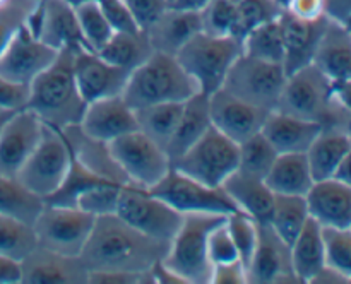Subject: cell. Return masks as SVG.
<instances>
[{"mask_svg":"<svg viewBox=\"0 0 351 284\" xmlns=\"http://www.w3.org/2000/svg\"><path fill=\"white\" fill-rule=\"evenodd\" d=\"M211 0H171L170 5L177 7V9L184 10H195V12H201Z\"/></svg>","mask_w":351,"mask_h":284,"instance_id":"11a10c76","label":"cell"},{"mask_svg":"<svg viewBox=\"0 0 351 284\" xmlns=\"http://www.w3.org/2000/svg\"><path fill=\"white\" fill-rule=\"evenodd\" d=\"M335 98L341 105V108L351 115V79L335 84Z\"/></svg>","mask_w":351,"mask_h":284,"instance_id":"db71d44e","label":"cell"},{"mask_svg":"<svg viewBox=\"0 0 351 284\" xmlns=\"http://www.w3.org/2000/svg\"><path fill=\"white\" fill-rule=\"evenodd\" d=\"M45 207V198L21 183L19 178L0 175V214L34 224Z\"/></svg>","mask_w":351,"mask_h":284,"instance_id":"e575fe53","label":"cell"},{"mask_svg":"<svg viewBox=\"0 0 351 284\" xmlns=\"http://www.w3.org/2000/svg\"><path fill=\"white\" fill-rule=\"evenodd\" d=\"M170 243L127 224L117 214L98 216L81 252L89 272H149L165 259Z\"/></svg>","mask_w":351,"mask_h":284,"instance_id":"6da1fadb","label":"cell"},{"mask_svg":"<svg viewBox=\"0 0 351 284\" xmlns=\"http://www.w3.org/2000/svg\"><path fill=\"white\" fill-rule=\"evenodd\" d=\"M182 108H184V103H158V105L136 109L137 130L167 151L177 130Z\"/></svg>","mask_w":351,"mask_h":284,"instance_id":"d6a6232c","label":"cell"},{"mask_svg":"<svg viewBox=\"0 0 351 284\" xmlns=\"http://www.w3.org/2000/svg\"><path fill=\"white\" fill-rule=\"evenodd\" d=\"M120 188H122V185L113 183V181L96 185V187L89 188L88 192H84L77 198L75 207L82 209V211L89 212V214L96 216V218L105 214H115Z\"/></svg>","mask_w":351,"mask_h":284,"instance_id":"f6af8a7d","label":"cell"},{"mask_svg":"<svg viewBox=\"0 0 351 284\" xmlns=\"http://www.w3.org/2000/svg\"><path fill=\"white\" fill-rule=\"evenodd\" d=\"M249 284L300 283L291 269L290 245L274 233L267 222H259L257 248L247 269Z\"/></svg>","mask_w":351,"mask_h":284,"instance_id":"ffe728a7","label":"cell"},{"mask_svg":"<svg viewBox=\"0 0 351 284\" xmlns=\"http://www.w3.org/2000/svg\"><path fill=\"white\" fill-rule=\"evenodd\" d=\"M274 2H276L278 5L281 7V9L287 10V7H288V3H290V0H274Z\"/></svg>","mask_w":351,"mask_h":284,"instance_id":"91938a15","label":"cell"},{"mask_svg":"<svg viewBox=\"0 0 351 284\" xmlns=\"http://www.w3.org/2000/svg\"><path fill=\"white\" fill-rule=\"evenodd\" d=\"M211 284H249L247 269L240 260L213 266Z\"/></svg>","mask_w":351,"mask_h":284,"instance_id":"f907efd6","label":"cell"},{"mask_svg":"<svg viewBox=\"0 0 351 284\" xmlns=\"http://www.w3.org/2000/svg\"><path fill=\"white\" fill-rule=\"evenodd\" d=\"M89 270L79 255H64L38 245L21 260V284H88Z\"/></svg>","mask_w":351,"mask_h":284,"instance_id":"d6986e66","label":"cell"},{"mask_svg":"<svg viewBox=\"0 0 351 284\" xmlns=\"http://www.w3.org/2000/svg\"><path fill=\"white\" fill-rule=\"evenodd\" d=\"M79 127L86 135L108 144L137 130L136 109L122 94L96 99L88 103Z\"/></svg>","mask_w":351,"mask_h":284,"instance_id":"44dd1931","label":"cell"},{"mask_svg":"<svg viewBox=\"0 0 351 284\" xmlns=\"http://www.w3.org/2000/svg\"><path fill=\"white\" fill-rule=\"evenodd\" d=\"M223 190L230 195L237 207L257 222L269 221L273 211L274 194L264 178L252 177L237 170L228 180L223 183Z\"/></svg>","mask_w":351,"mask_h":284,"instance_id":"83f0119b","label":"cell"},{"mask_svg":"<svg viewBox=\"0 0 351 284\" xmlns=\"http://www.w3.org/2000/svg\"><path fill=\"white\" fill-rule=\"evenodd\" d=\"M170 3H171V0H170Z\"/></svg>","mask_w":351,"mask_h":284,"instance_id":"6125c7cd","label":"cell"},{"mask_svg":"<svg viewBox=\"0 0 351 284\" xmlns=\"http://www.w3.org/2000/svg\"><path fill=\"white\" fill-rule=\"evenodd\" d=\"M201 19L204 33L213 36L239 38V14L237 3L232 0H211L201 10Z\"/></svg>","mask_w":351,"mask_h":284,"instance_id":"60d3db41","label":"cell"},{"mask_svg":"<svg viewBox=\"0 0 351 284\" xmlns=\"http://www.w3.org/2000/svg\"><path fill=\"white\" fill-rule=\"evenodd\" d=\"M291 269L300 283L312 284L326 267V252H324V236H322V226L315 219L308 218L302 231L290 245Z\"/></svg>","mask_w":351,"mask_h":284,"instance_id":"f1b7e54d","label":"cell"},{"mask_svg":"<svg viewBox=\"0 0 351 284\" xmlns=\"http://www.w3.org/2000/svg\"><path fill=\"white\" fill-rule=\"evenodd\" d=\"M335 178H338L339 181H343V183L350 185L351 187V149H350V153L345 156V159L341 161V164H339Z\"/></svg>","mask_w":351,"mask_h":284,"instance_id":"9f6ffc18","label":"cell"},{"mask_svg":"<svg viewBox=\"0 0 351 284\" xmlns=\"http://www.w3.org/2000/svg\"><path fill=\"white\" fill-rule=\"evenodd\" d=\"M264 181L273 194L307 195L314 185L311 166L305 153L278 154Z\"/></svg>","mask_w":351,"mask_h":284,"instance_id":"4dcf8cb0","label":"cell"},{"mask_svg":"<svg viewBox=\"0 0 351 284\" xmlns=\"http://www.w3.org/2000/svg\"><path fill=\"white\" fill-rule=\"evenodd\" d=\"M106 21L110 23L115 33L122 31H139L136 19L130 14L129 7L123 3V0H98Z\"/></svg>","mask_w":351,"mask_h":284,"instance_id":"c3c4849f","label":"cell"},{"mask_svg":"<svg viewBox=\"0 0 351 284\" xmlns=\"http://www.w3.org/2000/svg\"><path fill=\"white\" fill-rule=\"evenodd\" d=\"M351 149V140L338 127H322L321 133L307 149V161L314 180L332 178Z\"/></svg>","mask_w":351,"mask_h":284,"instance_id":"f546056e","label":"cell"},{"mask_svg":"<svg viewBox=\"0 0 351 284\" xmlns=\"http://www.w3.org/2000/svg\"><path fill=\"white\" fill-rule=\"evenodd\" d=\"M33 36L57 51L88 48L79 27L75 7L65 0H38L26 21Z\"/></svg>","mask_w":351,"mask_h":284,"instance_id":"5bb4252c","label":"cell"},{"mask_svg":"<svg viewBox=\"0 0 351 284\" xmlns=\"http://www.w3.org/2000/svg\"><path fill=\"white\" fill-rule=\"evenodd\" d=\"M71 161L72 149L64 130L45 125L36 149L21 168L17 178L34 194L47 198L48 195L57 192L65 180Z\"/></svg>","mask_w":351,"mask_h":284,"instance_id":"30bf717a","label":"cell"},{"mask_svg":"<svg viewBox=\"0 0 351 284\" xmlns=\"http://www.w3.org/2000/svg\"><path fill=\"white\" fill-rule=\"evenodd\" d=\"M226 226L237 246L240 262L245 269H249L257 248V240H259V222L247 216L245 212L239 211L226 218Z\"/></svg>","mask_w":351,"mask_h":284,"instance_id":"b9f144b4","label":"cell"},{"mask_svg":"<svg viewBox=\"0 0 351 284\" xmlns=\"http://www.w3.org/2000/svg\"><path fill=\"white\" fill-rule=\"evenodd\" d=\"M149 190L182 214L230 216L240 211L223 187H208L175 168Z\"/></svg>","mask_w":351,"mask_h":284,"instance_id":"7c38bea8","label":"cell"},{"mask_svg":"<svg viewBox=\"0 0 351 284\" xmlns=\"http://www.w3.org/2000/svg\"><path fill=\"white\" fill-rule=\"evenodd\" d=\"M339 129L343 130V132L348 135V139L351 140V115L350 113H345V118H343L341 125H339Z\"/></svg>","mask_w":351,"mask_h":284,"instance_id":"6f0895ef","label":"cell"},{"mask_svg":"<svg viewBox=\"0 0 351 284\" xmlns=\"http://www.w3.org/2000/svg\"><path fill=\"white\" fill-rule=\"evenodd\" d=\"M38 246L33 224L0 214V255L14 260H23Z\"/></svg>","mask_w":351,"mask_h":284,"instance_id":"8d00e7d4","label":"cell"},{"mask_svg":"<svg viewBox=\"0 0 351 284\" xmlns=\"http://www.w3.org/2000/svg\"><path fill=\"white\" fill-rule=\"evenodd\" d=\"M328 19V14L315 21H307L293 16L288 10L281 12L280 21L285 41L283 65L287 74L304 67V65L312 64L315 48H317Z\"/></svg>","mask_w":351,"mask_h":284,"instance_id":"603a6c76","label":"cell"},{"mask_svg":"<svg viewBox=\"0 0 351 284\" xmlns=\"http://www.w3.org/2000/svg\"><path fill=\"white\" fill-rule=\"evenodd\" d=\"M29 84H21L0 75V108L19 112L27 106Z\"/></svg>","mask_w":351,"mask_h":284,"instance_id":"681fc988","label":"cell"},{"mask_svg":"<svg viewBox=\"0 0 351 284\" xmlns=\"http://www.w3.org/2000/svg\"><path fill=\"white\" fill-rule=\"evenodd\" d=\"M45 123L36 113L24 108L14 113L0 132V175L17 178L21 168L26 164L36 149Z\"/></svg>","mask_w":351,"mask_h":284,"instance_id":"2e32d148","label":"cell"},{"mask_svg":"<svg viewBox=\"0 0 351 284\" xmlns=\"http://www.w3.org/2000/svg\"><path fill=\"white\" fill-rule=\"evenodd\" d=\"M213 127L211 115H209V94L195 92L192 98L184 101L180 120L177 130L171 137L167 147V154L171 164L182 156L187 149H191L206 132Z\"/></svg>","mask_w":351,"mask_h":284,"instance_id":"4316f807","label":"cell"},{"mask_svg":"<svg viewBox=\"0 0 351 284\" xmlns=\"http://www.w3.org/2000/svg\"><path fill=\"white\" fill-rule=\"evenodd\" d=\"M287 10L300 19L315 21L326 16V0H290Z\"/></svg>","mask_w":351,"mask_h":284,"instance_id":"816d5d0a","label":"cell"},{"mask_svg":"<svg viewBox=\"0 0 351 284\" xmlns=\"http://www.w3.org/2000/svg\"><path fill=\"white\" fill-rule=\"evenodd\" d=\"M329 17V16H328ZM312 64L317 65L335 84L351 79V29L329 17L315 48Z\"/></svg>","mask_w":351,"mask_h":284,"instance_id":"cb8c5ba5","label":"cell"},{"mask_svg":"<svg viewBox=\"0 0 351 284\" xmlns=\"http://www.w3.org/2000/svg\"><path fill=\"white\" fill-rule=\"evenodd\" d=\"M74 74L86 103L119 96L123 92L130 72L110 64L89 48H77L74 53Z\"/></svg>","mask_w":351,"mask_h":284,"instance_id":"ac0fdd59","label":"cell"},{"mask_svg":"<svg viewBox=\"0 0 351 284\" xmlns=\"http://www.w3.org/2000/svg\"><path fill=\"white\" fill-rule=\"evenodd\" d=\"M287 77L283 64L257 60L242 53L230 68L223 89L257 108L273 112L280 101Z\"/></svg>","mask_w":351,"mask_h":284,"instance_id":"9c48e42d","label":"cell"},{"mask_svg":"<svg viewBox=\"0 0 351 284\" xmlns=\"http://www.w3.org/2000/svg\"><path fill=\"white\" fill-rule=\"evenodd\" d=\"M77 48H65L57 58L29 84L27 109L53 129L64 130L79 125L88 103L81 96L74 74V53Z\"/></svg>","mask_w":351,"mask_h":284,"instance_id":"7a4b0ae2","label":"cell"},{"mask_svg":"<svg viewBox=\"0 0 351 284\" xmlns=\"http://www.w3.org/2000/svg\"><path fill=\"white\" fill-rule=\"evenodd\" d=\"M115 214L137 231L170 243L184 221V214L153 194L149 188L125 183L120 188Z\"/></svg>","mask_w":351,"mask_h":284,"instance_id":"ba28073f","label":"cell"},{"mask_svg":"<svg viewBox=\"0 0 351 284\" xmlns=\"http://www.w3.org/2000/svg\"><path fill=\"white\" fill-rule=\"evenodd\" d=\"M36 3L38 0H0V51L21 27L26 26Z\"/></svg>","mask_w":351,"mask_h":284,"instance_id":"ee69618b","label":"cell"},{"mask_svg":"<svg viewBox=\"0 0 351 284\" xmlns=\"http://www.w3.org/2000/svg\"><path fill=\"white\" fill-rule=\"evenodd\" d=\"M321 130V123L298 118V116L288 115L280 109H273L267 113L261 132L269 140L278 154H288L307 153Z\"/></svg>","mask_w":351,"mask_h":284,"instance_id":"d4e9b609","label":"cell"},{"mask_svg":"<svg viewBox=\"0 0 351 284\" xmlns=\"http://www.w3.org/2000/svg\"><path fill=\"white\" fill-rule=\"evenodd\" d=\"M139 29L146 31L170 7V0H123Z\"/></svg>","mask_w":351,"mask_h":284,"instance_id":"7dc6e473","label":"cell"},{"mask_svg":"<svg viewBox=\"0 0 351 284\" xmlns=\"http://www.w3.org/2000/svg\"><path fill=\"white\" fill-rule=\"evenodd\" d=\"M57 53L55 48L38 40L23 26L0 51V75L21 84H31L57 58Z\"/></svg>","mask_w":351,"mask_h":284,"instance_id":"9a60e30c","label":"cell"},{"mask_svg":"<svg viewBox=\"0 0 351 284\" xmlns=\"http://www.w3.org/2000/svg\"><path fill=\"white\" fill-rule=\"evenodd\" d=\"M242 55V41L233 36H213L199 31L175 57L197 82L204 94L218 91L225 84L230 68Z\"/></svg>","mask_w":351,"mask_h":284,"instance_id":"8992f818","label":"cell"},{"mask_svg":"<svg viewBox=\"0 0 351 284\" xmlns=\"http://www.w3.org/2000/svg\"><path fill=\"white\" fill-rule=\"evenodd\" d=\"M267 113L269 112L237 98L223 88L209 94V115L213 127L237 144L261 132Z\"/></svg>","mask_w":351,"mask_h":284,"instance_id":"e0dca14e","label":"cell"},{"mask_svg":"<svg viewBox=\"0 0 351 284\" xmlns=\"http://www.w3.org/2000/svg\"><path fill=\"white\" fill-rule=\"evenodd\" d=\"M281 16V14H280ZM280 16L261 26L242 38V53L257 60L283 64L285 62V41L283 29H281Z\"/></svg>","mask_w":351,"mask_h":284,"instance_id":"d590c367","label":"cell"},{"mask_svg":"<svg viewBox=\"0 0 351 284\" xmlns=\"http://www.w3.org/2000/svg\"><path fill=\"white\" fill-rule=\"evenodd\" d=\"M108 147L127 180L143 188L154 187L171 168L167 151L139 130L112 140Z\"/></svg>","mask_w":351,"mask_h":284,"instance_id":"4fadbf2b","label":"cell"},{"mask_svg":"<svg viewBox=\"0 0 351 284\" xmlns=\"http://www.w3.org/2000/svg\"><path fill=\"white\" fill-rule=\"evenodd\" d=\"M308 218H311V214H308L305 195L274 194L273 211H271L267 224L288 245L293 243V240L302 231Z\"/></svg>","mask_w":351,"mask_h":284,"instance_id":"836d02e7","label":"cell"},{"mask_svg":"<svg viewBox=\"0 0 351 284\" xmlns=\"http://www.w3.org/2000/svg\"><path fill=\"white\" fill-rule=\"evenodd\" d=\"M199 92V86L173 55L153 51L149 58L130 72L123 99L134 109L158 103H184Z\"/></svg>","mask_w":351,"mask_h":284,"instance_id":"3957f363","label":"cell"},{"mask_svg":"<svg viewBox=\"0 0 351 284\" xmlns=\"http://www.w3.org/2000/svg\"><path fill=\"white\" fill-rule=\"evenodd\" d=\"M14 113H16V112H12V109L0 108V132H2L3 125H5V123L9 122V118L14 115Z\"/></svg>","mask_w":351,"mask_h":284,"instance_id":"680465c9","label":"cell"},{"mask_svg":"<svg viewBox=\"0 0 351 284\" xmlns=\"http://www.w3.org/2000/svg\"><path fill=\"white\" fill-rule=\"evenodd\" d=\"M96 216L74 205L47 204L33 228L38 245L64 255H81L95 226Z\"/></svg>","mask_w":351,"mask_h":284,"instance_id":"8fae6325","label":"cell"},{"mask_svg":"<svg viewBox=\"0 0 351 284\" xmlns=\"http://www.w3.org/2000/svg\"><path fill=\"white\" fill-rule=\"evenodd\" d=\"M171 168L208 187H223L239 170V144L211 127Z\"/></svg>","mask_w":351,"mask_h":284,"instance_id":"52a82bcc","label":"cell"},{"mask_svg":"<svg viewBox=\"0 0 351 284\" xmlns=\"http://www.w3.org/2000/svg\"><path fill=\"white\" fill-rule=\"evenodd\" d=\"M276 109L338 129L346 113L335 98V82L314 64L288 74Z\"/></svg>","mask_w":351,"mask_h":284,"instance_id":"277c9868","label":"cell"},{"mask_svg":"<svg viewBox=\"0 0 351 284\" xmlns=\"http://www.w3.org/2000/svg\"><path fill=\"white\" fill-rule=\"evenodd\" d=\"M278 157L276 149L263 132H257L239 144V171L252 177L266 178Z\"/></svg>","mask_w":351,"mask_h":284,"instance_id":"74e56055","label":"cell"},{"mask_svg":"<svg viewBox=\"0 0 351 284\" xmlns=\"http://www.w3.org/2000/svg\"><path fill=\"white\" fill-rule=\"evenodd\" d=\"M0 284H21V262L0 255Z\"/></svg>","mask_w":351,"mask_h":284,"instance_id":"f5cc1de1","label":"cell"},{"mask_svg":"<svg viewBox=\"0 0 351 284\" xmlns=\"http://www.w3.org/2000/svg\"><path fill=\"white\" fill-rule=\"evenodd\" d=\"M326 267L351 283V228H322Z\"/></svg>","mask_w":351,"mask_h":284,"instance_id":"ab89813d","label":"cell"},{"mask_svg":"<svg viewBox=\"0 0 351 284\" xmlns=\"http://www.w3.org/2000/svg\"><path fill=\"white\" fill-rule=\"evenodd\" d=\"M65 2H69L71 5H74V7H77V5H81V3L89 2V0H65Z\"/></svg>","mask_w":351,"mask_h":284,"instance_id":"94428289","label":"cell"},{"mask_svg":"<svg viewBox=\"0 0 351 284\" xmlns=\"http://www.w3.org/2000/svg\"><path fill=\"white\" fill-rule=\"evenodd\" d=\"M283 12L274 0H239L237 14H239V40H242L249 31L267 21L274 19Z\"/></svg>","mask_w":351,"mask_h":284,"instance_id":"7bdbcfd3","label":"cell"},{"mask_svg":"<svg viewBox=\"0 0 351 284\" xmlns=\"http://www.w3.org/2000/svg\"><path fill=\"white\" fill-rule=\"evenodd\" d=\"M149 38L143 29L113 33L112 38L96 53L110 64L132 72L153 55Z\"/></svg>","mask_w":351,"mask_h":284,"instance_id":"1f68e13d","label":"cell"},{"mask_svg":"<svg viewBox=\"0 0 351 284\" xmlns=\"http://www.w3.org/2000/svg\"><path fill=\"white\" fill-rule=\"evenodd\" d=\"M75 14H77L79 27H81L84 43L89 50L98 51L115 33L106 21L98 0H89V2L77 5Z\"/></svg>","mask_w":351,"mask_h":284,"instance_id":"f35d334b","label":"cell"},{"mask_svg":"<svg viewBox=\"0 0 351 284\" xmlns=\"http://www.w3.org/2000/svg\"><path fill=\"white\" fill-rule=\"evenodd\" d=\"M202 31L201 12L168 7L163 16L154 21L144 33L149 38L154 51L177 55L191 38Z\"/></svg>","mask_w":351,"mask_h":284,"instance_id":"484cf974","label":"cell"},{"mask_svg":"<svg viewBox=\"0 0 351 284\" xmlns=\"http://www.w3.org/2000/svg\"><path fill=\"white\" fill-rule=\"evenodd\" d=\"M308 214L322 228H351V187L338 178L314 181L305 195Z\"/></svg>","mask_w":351,"mask_h":284,"instance_id":"7402d4cb","label":"cell"},{"mask_svg":"<svg viewBox=\"0 0 351 284\" xmlns=\"http://www.w3.org/2000/svg\"><path fill=\"white\" fill-rule=\"evenodd\" d=\"M226 218L228 216L221 214H184L163 263L185 284H211L213 266L208 255V240L213 229L225 222Z\"/></svg>","mask_w":351,"mask_h":284,"instance_id":"5b68a950","label":"cell"},{"mask_svg":"<svg viewBox=\"0 0 351 284\" xmlns=\"http://www.w3.org/2000/svg\"><path fill=\"white\" fill-rule=\"evenodd\" d=\"M208 255L211 266H219V263H228L240 260L237 246L233 243L232 235H230L228 226H226V221L216 226L211 231V235H209Z\"/></svg>","mask_w":351,"mask_h":284,"instance_id":"bcb514c9","label":"cell"}]
</instances>
